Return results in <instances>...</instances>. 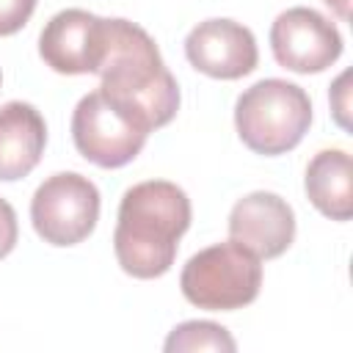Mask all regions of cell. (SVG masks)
Returning <instances> with one entry per match:
<instances>
[{
	"label": "cell",
	"mask_w": 353,
	"mask_h": 353,
	"mask_svg": "<svg viewBox=\"0 0 353 353\" xmlns=\"http://www.w3.org/2000/svg\"><path fill=\"white\" fill-rule=\"evenodd\" d=\"M270 50L279 66L298 74H317L342 55V36L320 11L295 6L273 19Z\"/></svg>",
	"instance_id": "cell-7"
},
{
	"label": "cell",
	"mask_w": 353,
	"mask_h": 353,
	"mask_svg": "<svg viewBox=\"0 0 353 353\" xmlns=\"http://www.w3.org/2000/svg\"><path fill=\"white\" fill-rule=\"evenodd\" d=\"M30 221L44 243L58 248L77 245L99 221V190L77 171L52 174L30 199Z\"/></svg>",
	"instance_id": "cell-5"
},
{
	"label": "cell",
	"mask_w": 353,
	"mask_h": 353,
	"mask_svg": "<svg viewBox=\"0 0 353 353\" xmlns=\"http://www.w3.org/2000/svg\"><path fill=\"white\" fill-rule=\"evenodd\" d=\"M146 135L97 88L85 94L72 113V141L77 152L99 168H121L135 160Z\"/></svg>",
	"instance_id": "cell-6"
},
{
	"label": "cell",
	"mask_w": 353,
	"mask_h": 353,
	"mask_svg": "<svg viewBox=\"0 0 353 353\" xmlns=\"http://www.w3.org/2000/svg\"><path fill=\"white\" fill-rule=\"evenodd\" d=\"M17 237H19L17 212H14V207H11L6 199H0V259L14 251Z\"/></svg>",
	"instance_id": "cell-16"
},
{
	"label": "cell",
	"mask_w": 353,
	"mask_h": 353,
	"mask_svg": "<svg viewBox=\"0 0 353 353\" xmlns=\"http://www.w3.org/2000/svg\"><path fill=\"white\" fill-rule=\"evenodd\" d=\"M312 124L309 94L281 77H265L245 88L234 105L240 141L265 157L292 152Z\"/></svg>",
	"instance_id": "cell-3"
},
{
	"label": "cell",
	"mask_w": 353,
	"mask_h": 353,
	"mask_svg": "<svg viewBox=\"0 0 353 353\" xmlns=\"http://www.w3.org/2000/svg\"><path fill=\"white\" fill-rule=\"evenodd\" d=\"M105 19L83 11H58L39 36L41 61L58 74H97L105 58Z\"/></svg>",
	"instance_id": "cell-8"
},
{
	"label": "cell",
	"mask_w": 353,
	"mask_h": 353,
	"mask_svg": "<svg viewBox=\"0 0 353 353\" xmlns=\"http://www.w3.org/2000/svg\"><path fill=\"white\" fill-rule=\"evenodd\" d=\"M36 8V0H0V36L22 30Z\"/></svg>",
	"instance_id": "cell-14"
},
{
	"label": "cell",
	"mask_w": 353,
	"mask_h": 353,
	"mask_svg": "<svg viewBox=\"0 0 353 353\" xmlns=\"http://www.w3.org/2000/svg\"><path fill=\"white\" fill-rule=\"evenodd\" d=\"M325 3L336 11V17H339V19H345V22L350 19V0H325Z\"/></svg>",
	"instance_id": "cell-17"
},
{
	"label": "cell",
	"mask_w": 353,
	"mask_h": 353,
	"mask_svg": "<svg viewBox=\"0 0 353 353\" xmlns=\"http://www.w3.org/2000/svg\"><path fill=\"white\" fill-rule=\"evenodd\" d=\"M190 226V199L168 179H146L124 190L113 251L124 273L157 279L171 270L179 237Z\"/></svg>",
	"instance_id": "cell-2"
},
{
	"label": "cell",
	"mask_w": 353,
	"mask_h": 353,
	"mask_svg": "<svg viewBox=\"0 0 353 353\" xmlns=\"http://www.w3.org/2000/svg\"><path fill=\"white\" fill-rule=\"evenodd\" d=\"M193 350H221V353H234L237 342L232 334L210 320H188L179 323L168 339H165V353H193Z\"/></svg>",
	"instance_id": "cell-13"
},
{
	"label": "cell",
	"mask_w": 353,
	"mask_h": 353,
	"mask_svg": "<svg viewBox=\"0 0 353 353\" xmlns=\"http://www.w3.org/2000/svg\"><path fill=\"white\" fill-rule=\"evenodd\" d=\"M182 295L207 312H234L256 301L262 259L237 243H215L193 254L179 276Z\"/></svg>",
	"instance_id": "cell-4"
},
{
	"label": "cell",
	"mask_w": 353,
	"mask_h": 353,
	"mask_svg": "<svg viewBox=\"0 0 353 353\" xmlns=\"http://www.w3.org/2000/svg\"><path fill=\"white\" fill-rule=\"evenodd\" d=\"M229 240L259 259H276L295 240V212L279 193L254 190L232 207Z\"/></svg>",
	"instance_id": "cell-10"
},
{
	"label": "cell",
	"mask_w": 353,
	"mask_h": 353,
	"mask_svg": "<svg viewBox=\"0 0 353 353\" xmlns=\"http://www.w3.org/2000/svg\"><path fill=\"white\" fill-rule=\"evenodd\" d=\"M0 80H3V74H0Z\"/></svg>",
	"instance_id": "cell-18"
},
{
	"label": "cell",
	"mask_w": 353,
	"mask_h": 353,
	"mask_svg": "<svg viewBox=\"0 0 353 353\" xmlns=\"http://www.w3.org/2000/svg\"><path fill=\"white\" fill-rule=\"evenodd\" d=\"M47 143V124L28 102H6L0 108V182L28 176Z\"/></svg>",
	"instance_id": "cell-11"
},
{
	"label": "cell",
	"mask_w": 353,
	"mask_h": 353,
	"mask_svg": "<svg viewBox=\"0 0 353 353\" xmlns=\"http://www.w3.org/2000/svg\"><path fill=\"white\" fill-rule=\"evenodd\" d=\"M105 36L99 91L143 132L165 127L179 110V85L154 39L130 19H105Z\"/></svg>",
	"instance_id": "cell-1"
},
{
	"label": "cell",
	"mask_w": 353,
	"mask_h": 353,
	"mask_svg": "<svg viewBox=\"0 0 353 353\" xmlns=\"http://www.w3.org/2000/svg\"><path fill=\"white\" fill-rule=\"evenodd\" d=\"M193 69L215 80H237L256 69L259 50L254 33L234 19H204L185 39Z\"/></svg>",
	"instance_id": "cell-9"
},
{
	"label": "cell",
	"mask_w": 353,
	"mask_h": 353,
	"mask_svg": "<svg viewBox=\"0 0 353 353\" xmlns=\"http://www.w3.org/2000/svg\"><path fill=\"white\" fill-rule=\"evenodd\" d=\"M309 201L331 221H350L353 215V165L342 149L317 152L303 176Z\"/></svg>",
	"instance_id": "cell-12"
},
{
	"label": "cell",
	"mask_w": 353,
	"mask_h": 353,
	"mask_svg": "<svg viewBox=\"0 0 353 353\" xmlns=\"http://www.w3.org/2000/svg\"><path fill=\"white\" fill-rule=\"evenodd\" d=\"M347 83H350V72H342V74L334 80L331 94H328L334 119H336V124H339L342 130H350V88H347Z\"/></svg>",
	"instance_id": "cell-15"
}]
</instances>
